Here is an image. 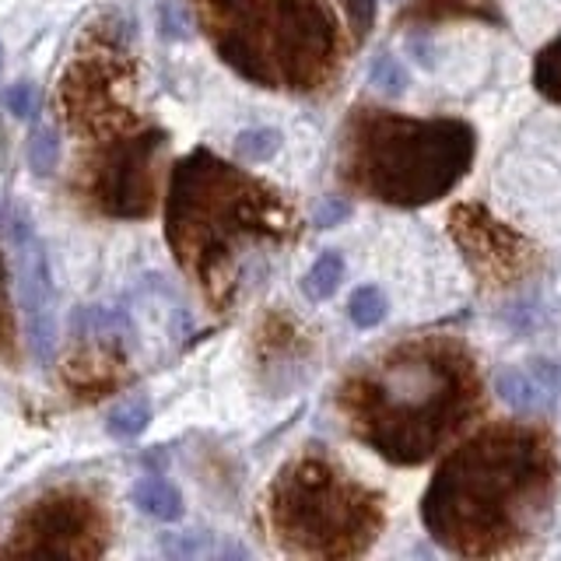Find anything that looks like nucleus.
<instances>
[{
    "label": "nucleus",
    "mask_w": 561,
    "mask_h": 561,
    "mask_svg": "<svg viewBox=\"0 0 561 561\" xmlns=\"http://www.w3.org/2000/svg\"><path fill=\"white\" fill-rule=\"evenodd\" d=\"M347 316H351V323L362 330L379 327L386 320V295L373 285L355 288V295H351V302H347Z\"/></svg>",
    "instance_id": "nucleus-15"
},
{
    "label": "nucleus",
    "mask_w": 561,
    "mask_h": 561,
    "mask_svg": "<svg viewBox=\"0 0 561 561\" xmlns=\"http://www.w3.org/2000/svg\"><path fill=\"white\" fill-rule=\"evenodd\" d=\"M449 14H478V18H499L495 0H421L414 18H449Z\"/></svg>",
    "instance_id": "nucleus-19"
},
{
    "label": "nucleus",
    "mask_w": 561,
    "mask_h": 561,
    "mask_svg": "<svg viewBox=\"0 0 561 561\" xmlns=\"http://www.w3.org/2000/svg\"><path fill=\"white\" fill-rule=\"evenodd\" d=\"M0 64H4V46H0Z\"/></svg>",
    "instance_id": "nucleus-25"
},
{
    "label": "nucleus",
    "mask_w": 561,
    "mask_h": 561,
    "mask_svg": "<svg viewBox=\"0 0 561 561\" xmlns=\"http://www.w3.org/2000/svg\"><path fill=\"white\" fill-rule=\"evenodd\" d=\"M337 403L365 446L393 463H421L478 411L481 382L460 344L414 341L351 376Z\"/></svg>",
    "instance_id": "nucleus-2"
},
{
    "label": "nucleus",
    "mask_w": 561,
    "mask_h": 561,
    "mask_svg": "<svg viewBox=\"0 0 561 561\" xmlns=\"http://www.w3.org/2000/svg\"><path fill=\"white\" fill-rule=\"evenodd\" d=\"M236 151L242 162H271V158L280 151V130H274V127L242 130L236 137Z\"/></svg>",
    "instance_id": "nucleus-18"
},
{
    "label": "nucleus",
    "mask_w": 561,
    "mask_h": 561,
    "mask_svg": "<svg viewBox=\"0 0 561 561\" xmlns=\"http://www.w3.org/2000/svg\"><path fill=\"white\" fill-rule=\"evenodd\" d=\"M453 236L460 242L463 256L473 263L488 285H516L530 271V245L508 225L495 221L484 207L463 204L453 215Z\"/></svg>",
    "instance_id": "nucleus-10"
},
{
    "label": "nucleus",
    "mask_w": 561,
    "mask_h": 561,
    "mask_svg": "<svg viewBox=\"0 0 561 561\" xmlns=\"http://www.w3.org/2000/svg\"><path fill=\"white\" fill-rule=\"evenodd\" d=\"M368 81H373L382 95H403V88H408V70L400 67L393 53H382V57H376L373 70H368Z\"/></svg>",
    "instance_id": "nucleus-20"
},
{
    "label": "nucleus",
    "mask_w": 561,
    "mask_h": 561,
    "mask_svg": "<svg viewBox=\"0 0 561 561\" xmlns=\"http://www.w3.org/2000/svg\"><path fill=\"white\" fill-rule=\"evenodd\" d=\"M60 162V140H57V130L39 123L32 134H28V165L35 175H49Z\"/></svg>",
    "instance_id": "nucleus-17"
},
{
    "label": "nucleus",
    "mask_w": 561,
    "mask_h": 561,
    "mask_svg": "<svg viewBox=\"0 0 561 561\" xmlns=\"http://www.w3.org/2000/svg\"><path fill=\"white\" fill-rule=\"evenodd\" d=\"M11 250H14V274H18V302L25 316V333L35 362H49L60 344L57 330V298H53V274L49 256L43 250L35 225L25 210H14L11 218Z\"/></svg>",
    "instance_id": "nucleus-9"
},
{
    "label": "nucleus",
    "mask_w": 561,
    "mask_h": 561,
    "mask_svg": "<svg viewBox=\"0 0 561 561\" xmlns=\"http://www.w3.org/2000/svg\"><path fill=\"white\" fill-rule=\"evenodd\" d=\"M344 4H347L351 28H355V39H365L376 22V0H344Z\"/></svg>",
    "instance_id": "nucleus-22"
},
{
    "label": "nucleus",
    "mask_w": 561,
    "mask_h": 561,
    "mask_svg": "<svg viewBox=\"0 0 561 561\" xmlns=\"http://www.w3.org/2000/svg\"><path fill=\"white\" fill-rule=\"evenodd\" d=\"M134 505L140 513H148L151 519H162V523H175L183 519V495L180 488L169 484V481H158V478H145L134 484Z\"/></svg>",
    "instance_id": "nucleus-12"
},
{
    "label": "nucleus",
    "mask_w": 561,
    "mask_h": 561,
    "mask_svg": "<svg viewBox=\"0 0 561 561\" xmlns=\"http://www.w3.org/2000/svg\"><path fill=\"white\" fill-rule=\"evenodd\" d=\"M495 393L519 414H543L554 408V382H548L534 368L505 365L495 373Z\"/></svg>",
    "instance_id": "nucleus-11"
},
{
    "label": "nucleus",
    "mask_w": 561,
    "mask_h": 561,
    "mask_svg": "<svg viewBox=\"0 0 561 561\" xmlns=\"http://www.w3.org/2000/svg\"><path fill=\"white\" fill-rule=\"evenodd\" d=\"M347 215H351V204H347V201H341V197H327L320 207H316L312 221H316V228H333V225H341Z\"/></svg>",
    "instance_id": "nucleus-23"
},
{
    "label": "nucleus",
    "mask_w": 561,
    "mask_h": 561,
    "mask_svg": "<svg viewBox=\"0 0 561 561\" xmlns=\"http://www.w3.org/2000/svg\"><path fill=\"white\" fill-rule=\"evenodd\" d=\"M341 280H344V256L330 250L323 256H316V263L306 271L302 291L309 302H327V298L341 288Z\"/></svg>",
    "instance_id": "nucleus-13"
},
{
    "label": "nucleus",
    "mask_w": 561,
    "mask_h": 561,
    "mask_svg": "<svg viewBox=\"0 0 561 561\" xmlns=\"http://www.w3.org/2000/svg\"><path fill=\"white\" fill-rule=\"evenodd\" d=\"M534 84L540 88V95H548L551 102L561 105V35L540 49V57L534 64Z\"/></svg>",
    "instance_id": "nucleus-16"
},
{
    "label": "nucleus",
    "mask_w": 561,
    "mask_h": 561,
    "mask_svg": "<svg viewBox=\"0 0 561 561\" xmlns=\"http://www.w3.org/2000/svg\"><path fill=\"white\" fill-rule=\"evenodd\" d=\"M218 57L260 88L312 92L337 67L327 0H193Z\"/></svg>",
    "instance_id": "nucleus-4"
},
{
    "label": "nucleus",
    "mask_w": 561,
    "mask_h": 561,
    "mask_svg": "<svg viewBox=\"0 0 561 561\" xmlns=\"http://www.w3.org/2000/svg\"><path fill=\"white\" fill-rule=\"evenodd\" d=\"M551 495V438L530 425H491L443 460L421 502V519L446 551L491 558L540 530Z\"/></svg>",
    "instance_id": "nucleus-1"
},
{
    "label": "nucleus",
    "mask_w": 561,
    "mask_h": 561,
    "mask_svg": "<svg viewBox=\"0 0 561 561\" xmlns=\"http://www.w3.org/2000/svg\"><path fill=\"white\" fill-rule=\"evenodd\" d=\"M134 99L137 64L127 43L102 25L88 28L60 78V113L81 140V162L148 130Z\"/></svg>",
    "instance_id": "nucleus-7"
},
{
    "label": "nucleus",
    "mask_w": 561,
    "mask_h": 561,
    "mask_svg": "<svg viewBox=\"0 0 561 561\" xmlns=\"http://www.w3.org/2000/svg\"><path fill=\"white\" fill-rule=\"evenodd\" d=\"M0 280H4V263H0ZM4 302H8V295H4V285H0V351H11V320L4 316Z\"/></svg>",
    "instance_id": "nucleus-24"
},
{
    "label": "nucleus",
    "mask_w": 561,
    "mask_h": 561,
    "mask_svg": "<svg viewBox=\"0 0 561 561\" xmlns=\"http://www.w3.org/2000/svg\"><path fill=\"white\" fill-rule=\"evenodd\" d=\"M267 519L291 554L355 558L373 548L382 530V502L337 463L298 456L271 484Z\"/></svg>",
    "instance_id": "nucleus-6"
},
{
    "label": "nucleus",
    "mask_w": 561,
    "mask_h": 561,
    "mask_svg": "<svg viewBox=\"0 0 561 561\" xmlns=\"http://www.w3.org/2000/svg\"><path fill=\"white\" fill-rule=\"evenodd\" d=\"M291 210L267 183L197 148L180 158L169 180L165 239L180 267L215 306L236 298L242 256L256 245L285 242Z\"/></svg>",
    "instance_id": "nucleus-3"
},
{
    "label": "nucleus",
    "mask_w": 561,
    "mask_h": 561,
    "mask_svg": "<svg viewBox=\"0 0 561 561\" xmlns=\"http://www.w3.org/2000/svg\"><path fill=\"white\" fill-rule=\"evenodd\" d=\"M473 145L478 140L463 119L355 110L341 134V175L373 201L421 207L463 180Z\"/></svg>",
    "instance_id": "nucleus-5"
},
{
    "label": "nucleus",
    "mask_w": 561,
    "mask_h": 561,
    "mask_svg": "<svg viewBox=\"0 0 561 561\" xmlns=\"http://www.w3.org/2000/svg\"><path fill=\"white\" fill-rule=\"evenodd\" d=\"M151 414H154L151 400L148 397H134L127 403H119V408H113V414L105 417V432H110L113 438H137L151 425Z\"/></svg>",
    "instance_id": "nucleus-14"
},
{
    "label": "nucleus",
    "mask_w": 561,
    "mask_h": 561,
    "mask_svg": "<svg viewBox=\"0 0 561 561\" xmlns=\"http://www.w3.org/2000/svg\"><path fill=\"white\" fill-rule=\"evenodd\" d=\"M110 548V519L95 495L78 488H53L11 523L0 554L99 558Z\"/></svg>",
    "instance_id": "nucleus-8"
},
{
    "label": "nucleus",
    "mask_w": 561,
    "mask_h": 561,
    "mask_svg": "<svg viewBox=\"0 0 561 561\" xmlns=\"http://www.w3.org/2000/svg\"><path fill=\"white\" fill-rule=\"evenodd\" d=\"M4 105L18 116V119H28L35 116V105H39V95H35V84L32 81H18L4 92Z\"/></svg>",
    "instance_id": "nucleus-21"
}]
</instances>
